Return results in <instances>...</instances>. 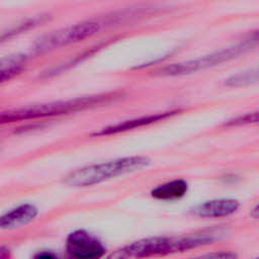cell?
<instances>
[{"label": "cell", "instance_id": "10", "mask_svg": "<svg viewBox=\"0 0 259 259\" xmlns=\"http://www.w3.org/2000/svg\"><path fill=\"white\" fill-rule=\"evenodd\" d=\"M188 191V183L184 179H174L160 184L151 190V196L158 200L171 201L184 197Z\"/></svg>", "mask_w": 259, "mask_h": 259}, {"label": "cell", "instance_id": "17", "mask_svg": "<svg viewBox=\"0 0 259 259\" xmlns=\"http://www.w3.org/2000/svg\"><path fill=\"white\" fill-rule=\"evenodd\" d=\"M34 259H58L53 253L51 252H41V253H38Z\"/></svg>", "mask_w": 259, "mask_h": 259}, {"label": "cell", "instance_id": "16", "mask_svg": "<svg viewBox=\"0 0 259 259\" xmlns=\"http://www.w3.org/2000/svg\"><path fill=\"white\" fill-rule=\"evenodd\" d=\"M237 254L231 251H221V252H212L204 255H200L197 257L189 258V259H237Z\"/></svg>", "mask_w": 259, "mask_h": 259}, {"label": "cell", "instance_id": "3", "mask_svg": "<svg viewBox=\"0 0 259 259\" xmlns=\"http://www.w3.org/2000/svg\"><path fill=\"white\" fill-rule=\"evenodd\" d=\"M151 162V159L146 156H131L91 164L70 172L64 182L76 188L93 186L118 176L140 171L147 168Z\"/></svg>", "mask_w": 259, "mask_h": 259}, {"label": "cell", "instance_id": "18", "mask_svg": "<svg viewBox=\"0 0 259 259\" xmlns=\"http://www.w3.org/2000/svg\"><path fill=\"white\" fill-rule=\"evenodd\" d=\"M251 215L255 219H259V203L256 204V206L252 209L251 211Z\"/></svg>", "mask_w": 259, "mask_h": 259}, {"label": "cell", "instance_id": "4", "mask_svg": "<svg viewBox=\"0 0 259 259\" xmlns=\"http://www.w3.org/2000/svg\"><path fill=\"white\" fill-rule=\"evenodd\" d=\"M254 47H256V45L248 36L244 40H241L237 44H234L222 50L212 52L210 54L201 56L197 59H192L188 61H182V62L167 65L157 70L155 75L161 76V77H177V76L190 75L199 71L213 68L215 66H219L231 60H234L239 56L249 52Z\"/></svg>", "mask_w": 259, "mask_h": 259}, {"label": "cell", "instance_id": "14", "mask_svg": "<svg viewBox=\"0 0 259 259\" xmlns=\"http://www.w3.org/2000/svg\"><path fill=\"white\" fill-rule=\"evenodd\" d=\"M259 82V67L252 68L232 75L225 81V85L229 87L247 86Z\"/></svg>", "mask_w": 259, "mask_h": 259}, {"label": "cell", "instance_id": "9", "mask_svg": "<svg viewBox=\"0 0 259 259\" xmlns=\"http://www.w3.org/2000/svg\"><path fill=\"white\" fill-rule=\"evenodd\" d=\"M37 214L36 206L31 203H23L4 213L0 219V227L3 230L18 228L32 222Z\"/></svg>", "mask_w": 259, "mask_h": 259}, {"label": "cell", "instance_id": "6", "mask_svg": "<svg viewBox=\"0 0 259 259\" xmlns=\"http://www.w3.org/2000/svg\"><path fill=\"white\" fill-rule=\"evenodd\" d=\"M66 251L69 259H100L106 249L93 235L84 230H77L68 236Z\"/></svg>", "mask_w": 259, "mask_h": 259}, {"label": "cell", "instance_id": "2", "mask_svg": "<svg viewBox=\"0 0 259 259\" xmlns=\"http://www.w3.org/2000/svg\"><path fill=\"white\" fill-rule=\"evenodd\" d=\"M120 93H101L75 97L67 100L51 101L46 103L30 104L19 108H14L1 113V122H14L22 120H35L47 117H54L63 114H70L80 110L93 108L118 99Z\"/></svg>", "mask_w": 259, "mask_h": 259}, {"label": "cell", "instance_id": "1", "mask_svg": "<svg viewBox=\"0 0 259 259\" xmlns=\"http://www.w3.org/2000/svg\"><path fill=\"white\" fill-rule=\"evenodd\" d=\"M222 231L211 230L188 236H157L141 239L124 245L107 256L106 259H144L184 252L199 246L211 244Z\"/></svg>", "mask_w": 259, "mask_h": 259}, {"label": "cell", "instance_id": "7", "mask_svg": "<svg viewBox=\"0 0 259 259\" xmlns=\"http://www.w3.org/2000/svg\"><path fill=\"white\" fill-rule=\"evenodd\" d=\"M179 110H169L164 112H158V113H151L139 117H135L127 120H122L119 122H116L114 124H110L108 126H105L103 128H100L99 131H96L93 136L94 137H100V136H110V135H116L119 133H124L128 131H133L135 128H139L148 124H152L161 120H164L170 116L175 115L178 113Z\"/></svg>", "mask_w": 259, "mask_h": 259}, {"label": "cell", "instance_id": "5", "mask_svg": "<svg viewBox=\"0 0 259 259\" xmlns=\"http://www.w3.org/2000/svg\"><path fill=\"white\" fill-rule=\"evenodd\" d=\"M108 17L99 19H88L84 20L60 29L51 31L33 44V52L36 54L48 53L69 45H73L86 38H90L98 33L106 25H110Z\"/></svg>", "mask_w": 259, "mask_h": 259}, {"label": "cell", "instance_id": "8", "mask_svg": "<svg viewBox=\"0 0 259 259\" xmlns=\"http://www.w3.org/2000/svg\"><path fill=\"white\" fill-rule=\"evenodd\" d=\"M240 207V202L234 198H220L199 203L190 209V212L200 218H225L234 214Z\"/></svg>", "mask_w": 259, "mask_h": 259}, {"label": "cell", "instance_id": "13", "mask_svg": "<svg viewBox=\"0 0 259 259\" xmlns=\"http://www.w3.org/2000/svg\"><path fill=\"white\" fill-rule=\"evenodd\" d=\"M48 15H36L29 18H26L25 20H22L21 22L9 27L7 30L3 31L1 34V39L4 41L5 39H9L17 34H20L22 32L28 31L29 29L44 23L46 20H48Z\"/></svg>", "mask_w": 259, "mask_h": 259}, {"label": "cell", "instance_id": "19", "mask_svg": "<svg viewBox=\"0 0 259 259\" xmlns=\"http://www.w3.org/2000/svg\"><path fill=\"white\" fill-rule=\"evenodd\" d=\"M253 259H259V257H256V258H253Z\"/></svg>", "mask_w": 259, "mask_h": 259}, {"label": "cell", "instance_id": "11", "mask_svg": "<svg viewBox=\"0 0 259 259\" xmlns=\"http://www.w3.org/2000/svg\"><path fill=\"white\" fill-rule=\"evenodd\" d=\"M27 56L24 54H15L7 56L1 60V82L8 81L18 75L26 66Z\"/></svg>", "mask_w": 259, "mask_h": 259}, {"label": "cell", "instance_id": "12", "mask_svg": "<svg viewBox=\"0 0 259 259\" xmlns=\"http://www.w3.org/2000/svg\"><path fill=\"white\" fill-rule=\"evenodd\" d=\"M97 49H99V47L90 48L89 50L84 51L83 53L64 61L63 63H59V64H56V65L48 68L47 70H45L42 72L41 77L42 78H50V77H54V76H57L59 74H62L63 72H66L67 70L71 69L72 67H74L75 65H77L78 63L83 61L84 59H87L88 57L93 55L97 51Z\"/></svg>", "mask_w": 259, "mask_h": 259}, {"label": "cell", "instance_id": "15", "mask_svg": "<svg viewBox=\"0 0 259 259\" xmlns=\"http://www.w3.org/2000/svg\"><path fill=\"white\" fill-rule=\"evenodd\" d=\"M257 122H259V111H254V112L241 114L234 118H231L226 122V125L237 126V125H244V124L257 123Z\"/></svg>", "mask_w": 259, "mask_h": 259}]
</instances>
